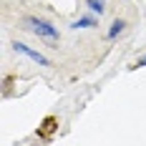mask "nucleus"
I'll list each match as a JSON object with an SVG mask.
<instances>
[{
    "label": "nucleus",
    "instance_id": "obj_6",
    "mask_svg": "<svg viewBox=\"0 0 146 146\" xmlns=\"http://www.w3.org/2000/svg\"><path fill=\"white\" fill-rule=\"evenodd\" d=\"M144 66H146V56H144V58H139L136 63H133V68H144Z\"/></svg>",
    "mask_w": 146,
    "mask_h": 146
},
{
    "label": "nucleus",
    "instance_id": "obj_3",
    "mask_svg": "<svg viewBox=\"0 0 146 146\" xmlns=\"http://www.w3.org/2000/svg\"><path fill=\"white\" fill-rule=\"evenodd\" d=\"M98 25V18L96 15H81V18H76L71 23L73 30H88V28H96Z\"/></svg>",
    "mask_w": 146,
    "mask_h": 146
},
{
    "label": "nucleus",
    "instance_id": "obj_4",
    "mask_svg": "<svg viewBox=\"0 0 146 146\" xmlns=\"http://www.w3.org/2000/svg\"><path fill=\"white\" fill-rule=\"evenodd\" d=\"M123 30H126V20H121V18H118V20H113V23H111V28L106 30V38H108V40H113L116 35H121V33H123Z\"/></svg>",
    "mask_w": 146,
    "mask_h": 146
},
{
    "label": "nucleus",
    "instance_id": "obj_2",
    "mask_svg": "<svg viewBox=\"0 0 146 146\" xmlns=\"http://www.w3.org/2000/svg\"><path fill=\"white\" fill-rule=\"evenodd\" d=\"M13 50H15V53H23V56H28V58L33 60V63H38V66H45V68H48V66H53V63H50V58H45L40 50H33L30 45L20 43V40H13Z\"/></svg>",
    "mask_w": 146,
    "mask_h": 146
},
{
    "label": "nucleus",
    "instance_id": "obj_1",
    "mask_svg": "<svg viewBox=\"0 0 146 146\" xmlns=\"http://www.w3.org/2000/svg\"><path fill=\"white\" fill-rule=\"evenodd\" d=\"M25 28H28L33 35H38V38L48 40V43H58V40H60L58 28H56L50 20H45V18H38V15H28V18H25Z\"/></svg>",
    "mask_w": 146,
    "mask_h": 146
},
{
    "label": "nucleus",
    "instance_id": "obj_5",
    "mask_svg": "<svg viewBox=\"0 0 146 146\" xmlns=\"http://www.w3.org/2000/svg\"><path fill=\"white\" fill-rule=\"evenodd\" d=\"M86 8L91 10V15H98V18L106 13V3L103 0H86Z\"/></svg>",
    "mask_w": 146,
    "mask_h": 146
}]
</instances>
